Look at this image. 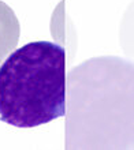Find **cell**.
Here are the masks:
<instances>
[{
  "instance_id": "2",
  "label": "cell",
  "mask_w": 134,
  "mask_h": 150,
  "mask_svg": "<svg viewBox=\"0 0 134 150\" xmlns=\"http://www.w3.org/2000/svg\"><path fill=\"white\" fill-rule=\"evenodd\" d=\"M19 22L12 8L0 0V64L15 49L19 40Z\"/></svg>"
},
{
  "instance_id": "1",
  "label": "cell",
  "mask_w": 134,
  "mask_h": 150,
  "mask_svg": "<svg viewBox=\"0 0 134 150\" xmlns=\"http://www.w3.org/2000/svg\"><path fill=\"white\" fill-rule=\"evenodd\" d=\"M66 113V51L36 41L0 64V122L30 128Z\"/></svg>"
}]
</instances>
